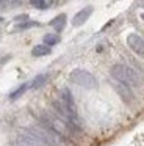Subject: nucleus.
I'll return each instance as SVG.
<instances>
[{"label":"nucleus","instance_id":"f257e3e1","mask_svg":"<svg viewBox=\"0 0 144 146\" xmlns=\"http://www.w3.org/2000/svg\"><path fill=\"white\" fill-rule=\"evenodd\" d=\"M27 135H31L33 138H36L39 143L46 146H59L63 143V138L59 135H56L55 132H50V130L44 129V127H38V126H33V127H28L25 129Z\"/></svg>","mask_w":144,"mask_h":146},{"label":"nucleus","instance_id":"f03ea898","mask_svg":"<svg viewBox=\"0 0 144 146\" xmlns=\"http://www.w3.org/2000/svg\"><path fill=\"white\" fill-rule=\"evenodd\" d=\"M111 76L114 80L124 83L127 86H139V77L131 68L125 66V64H114L111 68Z\"/></svg>","mask_w":144,"mask_h":146},{"label":"nucleus","instance_id":"7ed1b4c3","mask_svg":"<svg viewBox=\"0 0 144 146\" xmlns=\"http://www.w3.org/2000/svg\"><path fill=\"white\" fill-rule=\"evenodd\" d=\"M69 80H71L72 83H75V85L81 86V88H86V90H92V88H96V86H97L96 77H94L91 72L85 71V69L72 71L71 76H69Z\"/></svg>","mask_w":144,"mask_h":146},{"label":"nucleus","instance_id":"20e7f679","mask_svg":"<svg viewBox=\"0 0 144 146\" xmlns=\"http://www.w3.org/2000/svg\"><path fill=\"white\" fill-rule=\"evenodd\" d=\"M127 46L138 55V57H141L144 60V39L141 38L139 35L130 33V35L127 36Z\"/></svg>","mask_w":144,"mask_h":146},{"label":"nucleus","instance_id":"39448f33","mask_svg":"<svg viewBox=\"0 0 144 146\" xmlns=\"http://www.w3.org/2000/svg\"><path fill=\"white\" fill-rule=\"evenodd\" d=\"M111 85H113V88L118 91V94L122 98V101H125V102H131V101H133V93H131L130 86L124 85V83L118 82V80H114Z\"/></svg>","mask_w":144,"mask_h":146},{"label":"nucleus","instance_id":"423d86ee","mask_svg":"<svg viewBox=\"0 0 144 146\" xmlns=\"http://www.w3.org/2000/svg\"><path fill=\"white\" fill-rule=\"evenodd\" d=\"M91 14H92V7H86V8H83V10H80V11H78V13L74 16V19H72V25H74V27L83 25Z\"/></svg>","mask_w":144,"mask_h":146},{"label":"nucleus","instance_id":"0eeeda50","mask_svg":"<svg viewBox=\"0 0 144 146\" xmlns=\"http://www.w3.org/2000/svg\"><path fill=\"white\" fill-rule=\"evenodd\" d=\"M17 146H42V143H39L36 138H33L31 135L27 133H19L17 138H16Z\"/></svg>","mask_w":144,"mask_h":146},{"label":"nucleus","instance_id":"6e6552de","mask_svg":"<svg viewBox=\"0 0 144 146\" xmlns=\"http://www.w3.org/2000/svg\"><path fill=\"white\" fill-rule=\"evenodd\" d=\"M59 101L64 102L66 105H69V107H74V108H75L74 99H72V94H71V91H69L67 88H63L61 91H59Z\"/></svg>","mask_w":144,"mask_h":146},{"label":"nucleus","instance_id":"1a4fd4ad","mask_svg":"<svg viewBox=\"0 0 144 146\" xmlns=\"http://www.w3.org/2000/svg\"><path fill=\"white\" fill-rule=\"evenodd\" d=\"M64 24H66V16L64 14H59V16H56L53 21H50V25L55 29V32H61L63 29H64Z\"/></svg>","mask_w":144,"mask_h":146},{"label":"nucleus","instance_id":"9d476101","mask_svg":"<svg viewBox=\"0 0 144 146\" xmlns=\"http://www.w3.org/2000/svg\"><path fill=\"white\" fill-rule=\"evenodd\" d=\"M49 54H50V47H47L46 44H38L31 50L33 57H44V55H49Z\"/></svg>","mask_w":144,"mask_h":146},{"label":"nucleus","instance_id":"9b49d317","mask_svg":"<svg viewBox=\"0 0 144 146\" xmlns=\"http://www.w3.org/2000/svg\"><path fill=\"white\" fill-rule=\"evenodd\" d=\"M47 79H49V76H47V74H39V76H38L33 82H31L30 86H31V88H39V86H42L44 83L47 82Z\"/></svg>","mask_w":144,"mask_h":146},{"label":"nucleus","instance_id":"f8f14e48","mask_svg":"<svg viewBox=\"0 0 144 146\" xmlns=\"http://www.w3.org/2000/svg\"><path fill=\"white\" fill-rule=\"evenodd\" d=\"M31 5L38 10H47V8L52 7V2H47V0H31Z\"/></svg>","mask_w":144,"mask_h":146},{"label":"nucleus","instance_id":"ddd939ff","mask_svg":"<svg viewBox=\"0 0 144 146\" xmlns=\"http://www.w3.org/2000/svg\"><path fill=\"white\" fill-rule=\"evenodd\" d=\"M27 88H28V85H22V86H19L16 91H13L11 93V96H9V99L11 101H14V99H17V98H20L22 94H24L25 91H27Z\"/></svg>","mask_w":144,"mask_h":146},{"label":"nucleus","instance_id":"4468645a","mask_svg":"<svg viewBox=\"0 0 144 146\" xmlns=\"http://www.w3.org/2000/svg\"><path fill=\"white\" fill-rule=\"evenodd\" d=\"M58 41H59V38L56 35H46L44 36V44H46L47 47H49V46H55Z\"/></svg>","mask_w":144,"mask_h":146},{"label":"nucleus","instance_id":"2eb2a0df","mask_svg":"<svg viewBox=\"0 0 144 146\" xmlns=\"http://www.w3.org/2000/svg\"><path fill=\"white\" fill-rule=\"evenodd\" d=\"M34 25H38V24L36 22H24V24H20V25H17V29L25 30V29H30V27H34Z\"/></svg>","mask_w":144,"mask_h":146},{"label":"nucleus","instance_id":"dca6fc26","mask_svg":"<svg viewBox=\"0 0 144 146\" xmlns=\"http://www.w3.org/2000/svg\"><path fill=\"white\" fill-rule=\"evenodd\" d=\"M27 19H28L27 14H20V16H16L14 17V21H19V22H20V21H27Z\"/></svg>","mask_w":144,"mask_h":146},{"label":"nucleus","instance_id":"f3484780","mask_svg":"<svg viewBox=\"0 0 144 146\" xmlns=\"http://www.w3.org/2000/svg\"><path fill=\"white\" fill-rule=\"evenodd\" d=\"M2 21H3V19H2V17H0V22H2Z\"/></svg>","mask_w":144,"mask_h":146}]
</instances>
